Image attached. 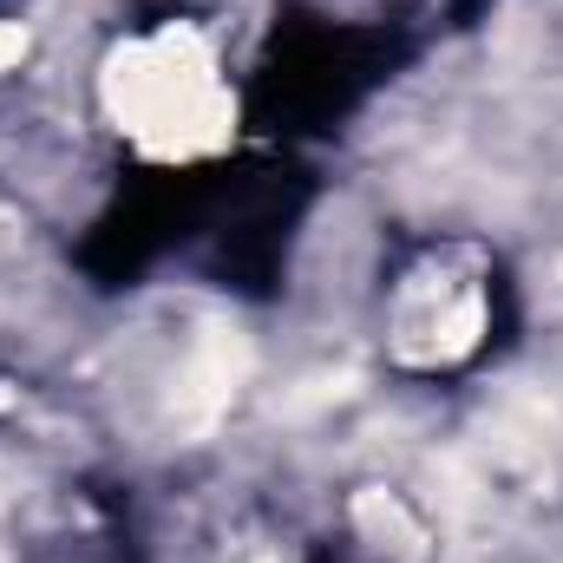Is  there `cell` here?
<instances>
[{
	"instance_id": "3957f363",
	"label": "cell",
	"mask_w": 563,
	"mask_h": 563,
	"mask_svg": "<svg viewBox=\"0 0 563 563\" xmlns=\"http://www.w3.org/2000/svg\"><path fill=\"white\" fill-rule=\"evenodd\" d=\"M354 531H361V544H367L374 558H387V563H420L426 558L420 518H413L394 492H361V498H354Z\"/></svg>"
},
{
	"instance_id": "6da1fadb",
	"label": "cell",
	"mask_w": 563,
	"mask_h": 563,
	"mask_svg": "<svg viewBox=\"0 0 563 563\" xmlns=\"http://www.w3.org/2000/svg\"><path fill=\"white\" fill-rule=\"evenodd\" d=\"M99 106L106 125L157 164H197L236 139V92L217 66V46L190 20L119 40L99 66Z\"/></svg>"
},
{
	"instance_id": "7a4b0ae2",
	"label": "cell",
	"mask_w": 563,
	"mask_h": 563,
	"mask_svg": "<svg viewBox=\"0 0 563 563\" xmlns=\"http://www.w3.org/2000/svg\"><path fill=\"white\" fill-rule=\"evenodd\" d=\"M492 334V256L478 243H432L387 295V354L413 374L459 367Z\"/></svg>"
},
{
	"instance_id": "5b68a950",
	"label": "cell",
	"mask_w": 563,
	"mask_h": 563,
	"mask_svg": "<svg viewBox=\"0 0 563 563\" xmlns=\"http://www.w3.org/2000/svg\"><path fill=\"white\" fill-rule=\"evenodd\" d=\"M256 563H276V558H256Z\"/></svg>"
},
{
	"instance_id": "277c9868",
	"label": "cell",
	"mask_w": 563,
	"mask_h": 563,
	"mask_svg": "<svg viewBox=\"0 0 563 563\" xmlns=\"http://www.w3.org/2000/svg\"><path fill=\"white\" fill-rule=\"evenodd\" d=\"M26 59V26L20 20H0V73H13Z\"/></svg>"
}]
</instances>
